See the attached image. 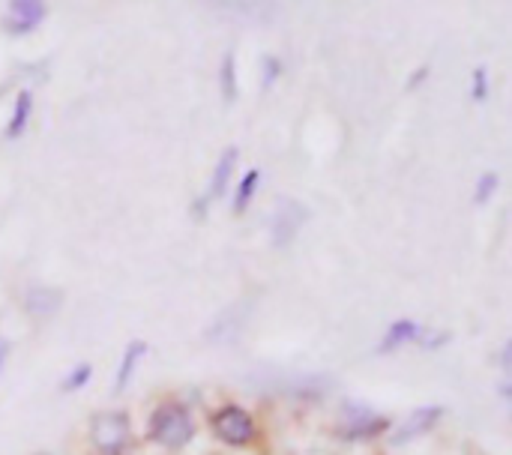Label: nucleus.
Returning <instances> with one entry per match:
<instances>
[{
	"instance_id": "nucleus-1",
	"label": "nucleus",
	"mask_w": 512,
	"mask_h": 455,
	"mask_svg": "<svg viewBox=\"0 0 512 455\" xmlns=\"http://www.w3.org/2000/svg\"><path fill=\"white\" fill-rule=\"evenodd\" d=\"M147 435L165 450H180L195 438V420L180 402H162L147 420Z\"/></svg>"
},
{
	"instance_id": "nucleus-2",
	"label": "nucleus",
	"mask_w": 512,
	"mask_h": 455,
	"mask_svg": "<svg viewBox=\"0 0 512 455\" xmlns=\"http://www.w3.org/2000/svg\"><path fill=\"white\" fill-rule=\"evenodd\" d=\"M87 438L99 455H126L132 450V420L126 411H99L90 417Z\"/></svg>"
},
{
	"instance_id": "nucleus-3",
	"label": "nucleus",
	"mask_w": 512,
	"mask_h": 455,
	"mask_svg": "<svg viewBox=\"0 0 512 455\" xmlns=\"http://www.w3.org/2000/svg\"><path fill=\"white\" fill-rule=\"evenodd\" d=\"M213 435L228 447H249L255 441V417L240 405H225L210 420Z\"/></svg>"
},
{
	"instance_id": "nucleus-4",
	"label": "nucleus",
	"mask_w": 512,
	"mask_h": 455,
	"mask_svg": "<svg viewBox=\"0 0 512 455\" xmlns=\"http://www.w3.org/2000/svg\"><path fill=\"white\" fill-rule=\"evenodd\" d=\"M387 429H390V420L387 417H378V414H372L366 408H348L339 435L345 441H366V438H375V435H381Z\"/></svg>"
},
{
	"instance_id": "nucleus-5",
	"label": "nucleus",
	"mask_w": 512,
	"mask_h": 455,
	"mask_svg": "<svg viewBox=\"0 0 512 455\" xmlns=\"http://www.w3.org/2000/svg\"><path fill=\"white\" fill-rule=\"evenodd\" d=\"M42 18H45V3L42 0H9L3 27L12 36H21V33H30L33 27H39Z\"/></svg>"
},
{
	"instance_id": "nucleus-6",
	"label": "nucleus",
	"mask_w": 512,
	"mask_h": 455,
	"mask_svg": "<svg viewBox=\"0 0 512 455\" xmlns=\"http://www.w3.org/2000/svg\"><path fill=\"white\" fill-rule=\"evenodd\" d=\"M303 219H306V210L297 207L294 201H285L282 210L273 216V240H276V246H288V240L300 231Z\"/></svg>"
},
{
	"instance_id": "nucleus-7",
	"label": "nucleus",
	"mask_w": 512,
	"mask_h": 455,
	"mask_svg": "<svg viewBox=\"0 0 512 455\" xmlns=\"http://www.w3.org/2000/svg\"><path fill=\"white\" fill-rule=\"evenodd\" d=\"M441 414H444L441 408H420L417 414H411V417L399 426V432L393 435V444H405V441H411V438L429 432V429L441 420Z\"/></svg>"
},
{
	"instance_id": "nucleus-8",
	"label": "nucleus",
	"mask_w": 512,
	"mask_h": 455,
	"mask_svg": "<svg viewBox=\"0 0 512 455\" xmlns=\"http://www.w3.org/2000/svg\"><path fill=\"white\" fill-rule=\"evenodd\" d=\"M423 336V327L417 324V321H396L390 330H387V336H384V342H381V354H390V351H396V348H402L405 342H417Z\"/></svg>"
},
{
	"instance_id": "nucleus-9",
	"label": "nucleus",
	"mask_w": 512,
	"mask_h": 455,
	"mask_svg": "<svg viewBox=\"0 0 512 455\" xmlns=\"http://www.w3.org/2000/svg\"><path fill=\"white\" fill-rule=\"evenodd\" d=\"M147 354V345L144 342H132L129 348H126V354H123V363H120V372H117V381H114V390L117 393H123L126 387H129V381H132V375H135V366H138V360Z\"/></svg>"
},
{
	"instance_id": "nucleus-10",
	"label": "nucleus",
	"mask_w": 512,
	"mask_h": 455,
	"mask_svg": "<svg viewBox=\"0 0 512 455\" xmlns=\"http://www.w3.org/2000/svg\"><path fill=\"white\" fill-rule=\"evenodd\" d=\"M30 111H33V96H30L27 90H21L18 99H15L12 120L6 123V138H18V135L24 132V126H27V120H30Z\"/></svg>"
},
{
	"instance_id": "nucleus-11",
	"label": "nucleus",
	"mask_w": 512,
	"mask_h": 455,
	"mask_svg": "<svg viewBox=\"0 0 512 455\" xmlns=\"http://www.w3.org/2000/svg\"><path fill=\"white\" fill-rule=\"evenodd\" d=\"M234 165H237V147H228V150L222 153V159L216 162V171H213V186H210V195H213V198L225 195V186H228V180H231Z\"/></svg>"
},
{
	"instance_id": "nucleus-12",
	"label": "nucleus",
	"mask_w": 512,
	"mask_h": 455,
	"mask_svg": "<svg viewBox=\"0 0 512 455\" xmlns=\"http://www.w3.org/2000/svg\"><path fill=\"white\" fill-rule=\"evenodd\" d=\"M57 306H60V294L51 288H33L27 294V312H33V315H51Z\"/></svg>"
},
{
	"instance_id": "nucleus-13",
	"label": "nucleus",
	"mask_w": 512,
	"mask_h": 455,
	"mask_svg": "<svg viewBox=\"0 0 512 455\" xmlns=\"http://www.w3.org/2000/svg\"><path fill=\"white\" fill-rule=\"evenodd\" d=\"M219 81H222V96H225V102H234V99H237V66H234V51H228V54L222 57Z\"/></svg>"
},
{
	"instance_id": "nucleus-14",
	"label": "nucleus",
	"mask_w": 512,
	"mask_h": 455,
	"mask_svg": "<svg viewBox=\"0 0 512 455\" xmlns=\"http://www.w3.org/2000/svg\"><path fill=\"white\" fill-rule=\"evenodd\" d=\"M258 180H261V171H249V174L240 180V189H237V198H234V213H246L249 201L255 198Z\"/></svg>"
},
{
	"instance_id": "nucleus-15",
	"label": "nucleus",
	"mask_w": 512,
	"mask_h": 455,
	"mask_svg": "<svg viewBox=\"0 0 512 455\" xmlns=\"http://www.w3.org/2000/svg\"><path fill=\"white\" fill-rule=\"evenodd\" d=\"M90 375H93V369H90L87 363L75 366V369H72V375H69V378L63 381V390H66V393H72V390H81V387H84V384L90 381Z\"/></svg>"
},
{
	"instance_id": "nucleus-16",
	"label": "nucleus",
	"mask_w": 512,
	"mask_h": 455,
	"mask_svg": "<svg viewBox=\"0 0 512 455\" xmlns=\"http://www.w3.org/2000/svg\"><path fill=\"white\" fill-rule=\"evenodd\" d=\"M495 189H498V174H483V177H480V183H477V195H474V201H477V204H486V201L495 195Z\"/></svg>"
},
{
	"instance_id": "nucleus-17",
	"label": "nucleus",
	"mask_w": 512,
	"mask_h": 455,
	"mask_svg": "<svg viewBox=\"0 0 512 455\" xmlns=\"http://www.w3.org/2000/svg\"><path fill=\"white\" fill-rule=\"evenodd\" d=\"M279 69H282V66H279L276 57H264V90L279 78Z\"/></svg>"
},
{
	"instance_id": "nucleus-18",
	"label": "nucleus",
	"mask_w": 512,
	"mask_h": 455,
	"mask_svg": "<svg viewBox=\"0 0 512 455\" xmlns=\"http://www.w3.org/2000/svg\"><path fill=\"white\" fill-rule=\"evenodd\" d=\"M489 96V87H486V69H477L474 72V99L483 102Z\"/></svg>"
},
{
	"instance_id": "nucleus-19",
	"label": "nucleus",
	"mask_w": 512,
	"mask_h": 455,
	"mask_svg": "<svg viewBox=\"0 0 512 455\" xmlns=\"http://www.w3.org/2000/svg\"><path fill=\"white\" fill-rule=\"evenodd\" d=\"M6 357H9V342L0 339V372H3V366H6Z\"/></svg>"
},
{
	"instance_id": "nucleus-20",
	"label": "nucleus",
	"mask_w": 512,
	"mask_h": 455,
	"mask_svg": "<svg viewBox=\"0 0 512 455\" xmlns=\"http://www.w3.org/2000/svg\"><path fill=\"white\" fill-rule=\"evenodd\" d=\"M426 75H429V69H420L417 75H411V81H408V87H417V84H420V81H423Z\"/></svg>"
}]
</instances>
